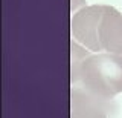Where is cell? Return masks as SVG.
<instances>
[{
  "mask_svg": "<svg viewBox=\"0 0 122 118\" xmlns=\"http://www.w3.org/2000/svg\"><path fill=\"white\" fill-rule=\"evenodd\" d=\"M113 100L98 97L84 89L72 86L70 90V112L72 118H108L113 110Z\"/></svg>",
  "mask_w": 122,
  "mask_h": 118,
  "instance_id": "3",
  "label": "cell"
},
{
  "mask_svg": "<svg viewBox=\"0 0 122 118\" xmlns=\"http://www.w3.org/2000/svg\"><path fill=\"white\" fill-rule=\"evenodd\" d=\"M70 51L72 86L107 100L122 92V57L92 52L75 40H72Z\"/></svg>",
  "mask_w": 122,
  "mask_h": 118,
  "instance_id": "1",
  "label": "cell"
},
{
  "mask_svg": "<svg viewBox=\"0 0 122 118\" xmlns=\"http://www.w3.org/2000/svg\"><path fill=\"white\" fill-rule=\"evenodd\" d=\"M72 37L92 52L122 57V14L113 6H84L72 16Z\"/></svg>",
  "mask_w": 122,
  "mask_h": 118,
  "instance_id": "2",
  "label": "cell"
}]
</instances>
